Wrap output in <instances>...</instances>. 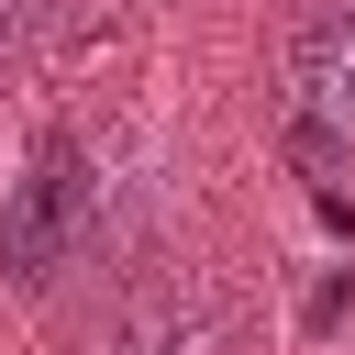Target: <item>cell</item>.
<instances>
[{
    "mask_svg": "<svg viewBox=\"0 0 355 355\" xmlns=\"http://www.w3.org/2000/svg\"><path fill=\"white\" fill-rule=\"evenodd\" d=\"M89 200H100V166L78 133H44L33 166L11 178V211H0V277L11 288H55V266L78 255L89 233Z\"/></svg>",
    "mask_w": 355,
    "mask_h": 355,
    "instance_id": "cell-1",
    "label": "cell"
},
{
    "mask_svg": "<svg viewBox=\"0 0 355 355\" xmlns=\"http://www.w3.org/2000/svg\"><path fill=\"white\" fill-rule=\"evenodd\" d=\"M233 344H244L233 288H222V277H200V266H178V277H144V288L100 322V344H89V355H233Z\"/></svg>",
    "mask_w": 355,
    "mask_h": 355,
    "instance_id": "cell-2",
    "label": "cell"
},
{
    "mask_svg": "<svg viewBox=\"0 0 355 355\" xmlns=\"http://www.w3.org/2000/svg\"><path fill=\"white\" fill-rule=\"evenodd\" d=\"M288 111H322V122L355 133V0L288 11Z\"/></svg>",
    "mask_w": 355,
    "mask_h": 355,
    "instance_id": "cell-3",
    "label": "cell"
},
{
    "mask_svg": "<svg viewBox=\"0 0 355 355\" xmlns=\"http://www.w3.org/2000/svg\"><path fill=\"white\" fill-rule=\"evenodd\" d=\"M44 22H55V0H0V78H22V67H33Z\"/></svg>",
    "mask_w": 355,
    "mask_h": 355,
    "instance_id": "cell-4",
    "label": "cell"
},
{
    "mask_svg": "<svg viewBox=\"0 0 355 355\" xmlns=\"http://www.w3.org/2000/svg\"><path fill=\"white\" fill-rule=\"evenodd\" d=\"M344 311H355V266H333V277H322V288H311V311H300V322H311V333H333V322H344Z\"/></svg>",
    "mask_w": 355,
    "mask_h": 355,
    "instance_id": "cell-5",
    "label": "cell"
}]
</instances>
